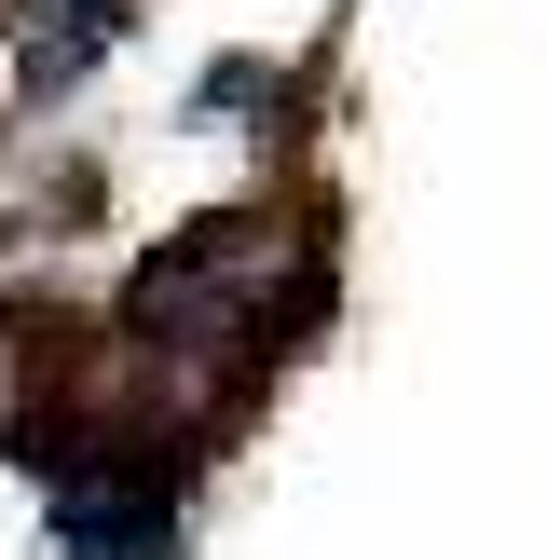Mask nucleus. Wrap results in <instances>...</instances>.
I'll use <instances>...</instances> for the list:
<instances>
[{"mask_svg": "<svg viewBox=\"0 0 547 560\" xmlns=\"http://www.w3.org/2000/svg\"><path fill=\"white\" fill-rule=\"evenodd\" d=\"M274 273H288V233L274 206H206L137 260L124 288V328L164 355H219V370H260L274 355Z\"/></svg>", "mask_w": 547, "mask_h": 560, "instance_id": "1", "label": "nucleus"}, {"mask_svg": "<svg viewBox=\"0 0 547 560\" xmlns=\"http://www.w3.org/2000/svg\"><path fill=\"white\" fill-rule=\"evenodd\" d=\"M109 42H124V0H27V14H14L27 96H55V82H82V69H96Z\"/></svg>", "mask_w": 547, "mask_h": 560, "instance_id": "2", "label": "nucleus"}]
</instances>
